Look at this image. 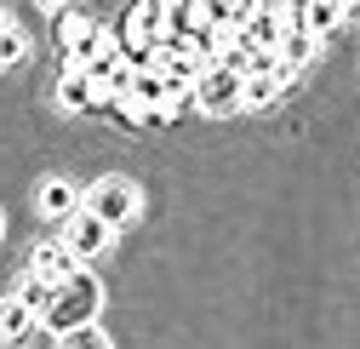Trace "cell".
Here are the masks:
<instances>
[{
  "instance_id": "4",
  "label": "cell",
  "mask_w": 360,
  "mask_h": 349,
  "mask_svg": "<svg viewBox=\"0 0 360 349\" xmlns=\"http://www.w3.org/2000/svg\"><path fill=\"white\" fill-rule=\"evenodd\" d=\"M115 34H103V23L92 12H63V52H69V69H92V58L109 46Z\"/></svg>"
},
{
  "instance_id": "5",
  "label": "cell",
  "mask_w": 360,
  "mask_h": 349,
  "mask_svg": "<svg viewBox=\"0 0 360 349\" xmlns=\"http://www.w3.org/2000/svg\"><path fill=\"white\" fill-rule=\"evenodd\" d=\"M109 241H115V229H109V224H98V217L86 212V206L69 217V229H63V246L75 252V264H92V258H103V252H109Z\"/></svg>"
},
{
  "instance_id": "3",
  "label": "cell",
  "mask_w": 360,
  "mask_h": 349,
  "mask_svg": "<svg viewBox=\"0 0 360 349\" xmlns=\"http://www.w3.org/2000/svg\"><path fill=\"white\" fill-rule=\"evenodd\" d=\"M240 86H246V75L223 69V63H206L200 80H195V109H206V115H235V109H240Z\"/></svg>"
},
{
  "instance_id": "10",
  "label": "cell",
  "mask_w": 360,
  "mask_h": 349,
  "mask_svg": "<svg viewBox=\"0 0 360 349\" xmlns=\"http://www.w3.org/2000/svg\"><path fill=\"white\" fill-rule=\"evenodd\" d=\"M58 103H63L69 115H86V109H92V80H86V69H63V80H58Z\"/></svg>"
},
{
  "instance_id": "1",
  "label": "cell",
  "mask_w": 360,
  "mask_h": 349,
  "mask_svg": "<svg viewBox=\"0 0 360 349\" xmlns=\"http://www.w3.org/2000/svg\"><path fill=\"white\" fill-rule=\"evenodd\" d=\"M98 310H103V286H98V275H69L63 286H58V298H52V310L40 315V326H46L52 338H69V332H80V326H98Z\"/></svg>"
},
{
  "instance_id": "16",
  "label": "cell",
  "mask_w": 360,
  "mask_h": 349,
  "mask_svg": "<svg viewBox=\"0 0 360 349\" xmlns=\"http://www.w3.org/2000/svg\"><path fill=\"white\" fill-rule=\"evenodd\" d=\"M6 23H12V18H6V12H0V29H6Z\"/></svg>"
},
{
  "instance_id": "9",
  "label": "cell",
  "mask_w": 360,
  "mask_h": 349,
  "mask_svg": "<svg viewBox=\"0 0 360 349\" xmlns=\"http://www.w3.org/2000/svg\"><path fill=\"white\" fill-rule=\"evenodd\" d=\"M40 321L23 310L18 298H0V349H18V343H29V332H34Z\"/></svg>"
},
{
  "instance_id": "7",
  "label": "cell",
  "mask_w": 360,
  "mask_h": 349,
  "mask_svg": "<svg viewBox=\"0 0 360 349\" xmlns=\"http://www.w3.org/2000/svg\"><path fill=\"white\" fill-rule=\"evenodd\" d=\"M80 206H86L80 184H69V178H46V184H40V217H52V224H69Z\"/></svg>"
},
{
  "instance_id": "13",
  "label": "cell",
  "mask_w": 360,
  "mask_h": 349,
  "mask_svg": "<svg viewBox=\"0 0 360 349\" xmlns=\"http://www.w3.org/2000/svg\"><path fill=\"white\" fill-rule=\"evenodd\" d=\"M23 58H29V34L18 23H6V29H0V69H18Z\"/></svg>"
},
{
  "instance_id": "15",
  "label": "cell",
  "mask_w": 360,
  "mask_h": 349,
  "mask_svg": "<svg viewBox=\"0 0 360 349\" xmlns=\"http://www.w3.org/2000/svg\"><path fill=\"white\" fill-rule=\"evenodd\" d=\"M29 349H58V338H52L46 326H34V332H29Z\"/></svg>"
},
{
  "instance_id": "14",
  "label": "cell",
  "mask_w": 360,
  "mask_h": 349,
  "mask_svg": "<svg viewBox=\"0 0 360 349\" xmlns=\"http://www.w3.org/2000/svg\"><path fill=\"white\" fill-rule=\"evenodd\" d=\"M58 349H109V332L103 326H80V332L58 338Z\"/></svg>"
},
{
  "instance_id": "8",
  "label": "cell",
  "mask_w": 360,
  "mask_h": 349,
  "mask_svg": "<svg viewBox=\"0 0 360 349\" xmlns=\"http://www.w3.org/2000/svg\"><path fill=\"white\" fill-rule=\"evenodd\" d=\"M281 92H292V69L281 63L275 75H246V86H240V109H269Z\"/></svg>"
},
{
  "instance_id": "2",
  "label": "cell",
  "mask_w": 360,
  "mask_h": 349,
  "mask_svg": "<svg viewBox=\"0 0 360 349\" xmlns=\"http://www.w3.org/2000/svg\"><path fill=\"white\" fill-rule=\"evenodd\" d=\"M138 206H143V195H138V184H131V178H103V184H92V195H86V212H92L98 224H109V229L131 224Z\"/></svg>"
},
{
  "instance_id": "11",
  "label": "cell",
  "mask_w": 360,
  "mask_h": 349,
  "mask_svg": "<svg viewBox=\"0 0 360 349\" xmlns=\"http://www.w3.org/2000/svg\"><path fill=\"white\" fill-rule=\"evenodd\" d=\"M314 52H321V40H309L303 29H286V34H281V46H275V58H281V63H286L292 75H297V69H303V63H309Z\"/></svg>"
},
{
  "instance_id": "17",
  "label": "cell",
  "mask_w": 360,
  "mask_h": 349,
  "mask_svg": "<svg viewBox=\"0 0 360 349\" xmlns=\"http://www.w3.org/2000/svg\"><path fill=\"white\" fill-rule=\"evenodd\" d=\"M0 235H6V217H0Z\"/></svg>"
},
{
  "instance_id": "6",
  "label": "cell",
  "mask_w": 360,
  "mask_h": 349,
  "mask_svg": "<svg viewBox=\"0 0 360 349\" xmlns=\"http://www.w3.org/2000/svg\"><path fill=\"white\" fill-rule=\"evenodd\" d=\"M29 275L52 281V286H63L69 275H80V264H75V252L63 246V235H46V241H34V252H29Z\"/></svg>"
},
{
  "instance_id": "12",
  "label": "cell",
  "mask_w": 360,
  "mask_h": 349,
  "mask_svg": "<svg viewBox=\"0 0 360 349\" xmlns=\"http://www.w3.org/2000/svg\"><path fill=\"white\" fill-rule=\"evenodd\" d=\"M12 298L23 303V310H29L34 321H40V315H46V310H52V298H58V286H52V281H40V275H23V286H18Z\"/></svg>"
}]
</instances>
